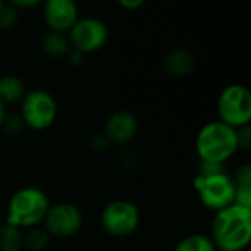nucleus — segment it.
Instances as JSON below:
<instances>
[{
    "label": "nucleus",
    "mask_w": 251,
    "mask_h": 251,
    "mask_svg": "<svg viewBox=\"0 0 251 251\" xmlns=\"http://www.w3.org/2000/svg\"><path fill=\"white\" fill-rule=\"evenodd\" d=\"M19 18V12L10 4V3H3L0 7V29L6 31L10 29L16 25Z\"/></svg>",
    "instance_id": "obj_18"
},
{
    "label": "nucleus",
    "mask_w": 251,
    "mask_h": 251,
    "mask_svg": "<svg viewBox=\"0 0 251 251\" xmlns=\"http://www.w3.org/2000/svg\"><path fill=\"white\" fill-rule=\"evenodd\" d=\"M68 40L74 50L88 54L100 50L109 40L107 25L99 18H78L68 31Z\"/></svg>",
    "instance_id": "obj_8"
},
{
    "label": "nucleus",
    "mask_w": 251,
    "mask_h": 251,
    "mask_svg": "<svg viewBox=\"0 0 251 251\" xmlns=\"http://www.w3.org/2000/svg\"><path fill=\"white\" fill-rule=\"evenodd\" d=\"M49 207V197L41 188H19L9 199L6 224L19 229H31L43 224Z\"/></svg>",
    "instance_id": "obj_3"
},
{
    "label": "nucleus",
    "mask_w": 251,
    "mask_h": 251,
    "mask_svg": "<svg viewBox=\"0 0 251 251\" xmlns=\"http://www.w3.org/2000/svg\"><path fill=\"white\" fill-rule=\"evenodd\" d=\"M109 144H110V141L107 140V137H106L104 134H99V135H96V137L91 140L93 149H94V150H99V151L106 150Z\"/></svg>",
    "instance_id": "obj_23"
},
{
    "label": "nucleus",
    "mask_w": 251,
    "mask_h": 251,
    "mask_svg": "<svg viewBox=\"0 0 251 251\" xmlns=\"http://www.w3.org/2000/svg\"><path fill=\"white\" fill-rule=\"evenodd\" d=\"M138 132V121L135 115L129 110H116L113 112L104 125V135L113 144H128L131 143Z\"/></svg>",
    "instance_id": "obj_11"
},
{
    "label": "nucleus",
    "mask_w": 251,
    "mask_h": 251,
    "mask_svg": "<svg viewBox=\"0 0 251 251\" xmlns=\"http://www.w3.org/2000/svg\"><path fill=\"white\" fill-rule=\"evenodd\" d=\"M66 62L71 65V66H78V65H81L82 62H84V54L82 53H79V51H76V50H71L68 54H66Z\"/></svg>",
    "instance_id": "obj_24"
},
{
    "label": "nucleus",
    "mask_w": 251,
    "mask_h": 251,
    "mask_svg": "<svg viewBox=\"0 0 251 251\" xmlns=\"http://www.w3.org/2000/svg\"><path fill=\"white\" fill-rule=\"evenodd\" d=\"M235 188H251V166L249 163L243 165L237 169L235 175L232 176Z\"/></svg>",
    "instance_id": "obj_20"
},
{
    "label": "nucleus",
    "mask_w": 251,
    "mask_h": 251,
    "mask_svg": "<svg viewBox=\"0 0 251 251\" xmlns=\"http://www.w3.org/2000/svg\"><path fill=\"white\" fill-rule=\"evenodd\" d=\"M210 240L219 251H244L251 241V209L232 204L215 213Z\"/></svg>",
    "instance_id": "obj_1"
},
{
    "label": "nucleus",
    "mask_w": 251,
    "mask_h": 251,
    "mask_svg": "<svg viewBox=\"0 0 251 251\" xmlns=\"http://www.w3.org/2000/svg\"><path fill=\"white\" fill-rule=\"evenodd\" d=\"M237 129L221 121L203 125L196 135V153L200 162L224 165L238 151Z\"/></svg>",
    "instance_id": "obj_2"
},
{
    "label": "nucleus",
    "mask_w": 251,
    "mask_h": 251,
    "mask_svg": "<svg viewBox=\"0 0 251 251\" xmlns=\"http://www.w3.org/2000/svg\"><path fill=\"white\" fill-rule=\"evenodd\" d=\"M237 137H238V149L240 150H250L251 147V128L250 125L237 129Z\"/></svg>",
    "instance_id": "obj_21"
},
{
    "label": "nucleus",
    "mask_w": 251,
    "mask_h": 251,
    "mask_svg": "<svg viewBox=\"0 0 251 251\" xmlns=\"http://www.w3.org/2000/svg\"><path fill=\"white\" fill-rule=\"evenodd\" d=\"M3 3H4V1H1V0H0V7L3 6Z\"/></svg>",
    "instance_id": "obj_27"
},
{
    "label": "nucleus",
    "mask_w": 251,
    "mask_h": 251,
    "mask_svg": "<svg viewBox=\"0 0 251 251\" xmlns=\"http://www.w3.org/2000/svg\"><path fill=\"white\" fill-rule=\"evenodd\" d=\"M41 51L50 59H63L71 51L69 40L65 34L49 31L40 43Z\"/></svg>",
    "instance_id": "obj_13"
},
{
    "label": "nucleus",
    "mask_w": 251,
    "mask_h": 251,
    "mask_svg": "<svg viewBox=\"0 0 251 251\" xmlns=\"http://www.w3.org/2000/svg\"><path fill=\"white\" fill-rule=\"evenodd\" d=\"M140 210L128 200L110 201L101 212L100 222L103 231L115 238H126L140 226Z\"/></svg>",
    "instance_id": "obj_7"
},
{
    "label": "nucleus",
    "mask_w": 251,
    "mask_h": 251,
    "mask_svg": "<svg viewBox=\"0 0 251 251\" xmlns=\"http://www.w3.org/2000/svg\"><path fill=\"white\" fill-rule=\"evenodd\" d=\"M0 128H3V131L7 132L9 135H18L24 131L25 125L19 115H7Z\"/></svg>",
    "instance_id": "obj_19"
},
{
    "label": "nucleus",
    "mask_w": 251,
    "mask_h": 251,
    "mask_svg": "<svg viewBox=\"0 0 251 251\" xmlns=\"http://www.w3.org/2000/svg\"><path fill=\"white\" fill-rule=\"evenodd\" d=\"M82 224V212L71 203L50 206L43 219V228L51 238H71L81 231Z\"/></svg>",
    "instance_id": "obj_9"
},
{
    "label": "nucleus",
    "mask_w": 251,
    "mask_h": 251,
    "mask_svg": "<svg viewBox=\"0 0 251 251\" xmlns=\"http://www.w3.org/2000/svg\"><path fill=\"white\" fill-rule=\"evenodd\" d=\"M56 99L46 90L34 88L25 93L21 100L19 116L25 125L32 131H46L57 119Z\"/></svg>",
    "instance_id": "obj_5"
},
{
    "label": "nucleus",
    "mask_w": 251,
    "mask_h": 251,
    "mask_svg": "<svg viewBox=\"0 0 251 251\" xmlns=\"http://www.w3.org/2000/svg\"><path fill=\"white\" fill-rule=\"evenodd\" d=\"M218 121L225 125L240 129L250 125L251 121V93L243 84L226 85L216 101Z\"/></svg>",
    "instance_id": "obj_4"
},
{
    "label": "nucleus",
    "mask_w": 251,
    "mask_h": 251,
    "mask_svg": "<svg viewBox=\"0 0 251 251\" xmlns=\"http://www.w3.org/2000/svg\"><path fill=\"white\" fill-rule=\"evenodd\" d=\"M174 251H218L213 246L210 237L203 234H191L184 237L176 246Z\"/></svg>",
    "instance_id": "obj_16"
},
{
    "label": "nucleus",
    "mask_w": 251,
    "mask_h": 251,
    "mask_svg": "<svg viewBox=\"0 0 251 251\" xmlns=\"http://www.w3.org/2000/svg\"><path fill=\"white\" fill-rule=\"evenodd\" d=\"M24 249V232L12 225L0 226V251H21Z\"/></svg>",
    "instance_id": "obj_15"
},
{
    "label": "nucleus",
    "mask_w": 251,
    "mask_h": 251,
    "mask_svg": "<svg viewBox=\"0 0 251 251\" xmlns=\"http://www.w3.org/2000/svg\"><path fill=\"white\" fill-rule=\"evenodd\" d=\"M18 12L19 10H24V9H34L37 7L38 4H41L40 0H12L9 1Z\"/></svg>",
    "instance_id": "obj_22"
},
{
    "label": "nucleus",
    "mask_w": 251,
    "mask_h": 251,
    "mask_svg": "<svg viewBox=\"0 0 251 251\" xmlns=\"http://www.w3.org/2000/svg\"><path fill=\"white\" fill-rule=\"evenodd\" d=\"M7 116V112H6V106L0 101V126H1V124H3V121H4V118Z\"/></svg>",
    "instance_id": "obj_26"
},
{
    "label": "nucleus",
    "mask_w": 251,
    "mask_h": 251,
    "mask_svg": "<svg viewBox=\"0 0 251 251\" xmlns=\"http://www.w3.org/2000/svg\"><path fill=\"white\" fill-rule=\"evenodd\" d=\"M50 240L51 237L49 235V232L38 225L28 229V232L24 234V247L31 251H41L49 246Z\"/></svg>",
    "instance_id": "obj_17"
},
{
    "label": "nucleus",
    "mask_w": 251,
    "mask_h": 251,
    "mask_svg": "<svg viewBox=\"0 0 251 251\" xmlns=\"http://www.w3.org/2000/svg\"><path fill=\"white\" fill-rule=\"evenodd\" d=\"M193 185L201 204L215 213L234 204L235 185L232 176H229L226 172H221L212 176L197 175L193 179Z\"/></svg>",
    "instance_id": "obj_6"
},
{
    "label": "nucleus",
    "mask_w": 251,
    "mask_h": 251,
    "mask_svg": "<svg viewBox=\"0 0 251 251\" xmlns=\"http://www.w3.org/2000/svg\"><path fill=\"white\" fill-rule=\"evenodd\" d=\"M196 68V56L187 49H174L163 59V69L174 78H184Z\"/></svg>",
    "instance_id": "obj_12"
},
{
    "label": "nucleus",
    "mask_w": 251,
    "mask_h": 251,
    "mask_svg": "<svg viewBox=\"0 0 251 251\" xmlns=\"http://www.w3.org/2000/svg\"><path fill=\"white\" fill-rule=\"evenodd\" d=\"M78 18V6L72 0H47L43 4V19L51 32H68Z\"/></svg>",
    "instance_id": "obj_10"
},
{
    "label": "nucleus",
    "mask_w": 251,
    "mask_h": 251,
    "mask_svg": "<svg viewBox=\"0 0 251 251\" xmlns=\"http://www.w3.org/2000/svg\"><path fill=\"white\" fill-rule=\"evenodd\" d=\"M26 90L18 76L6 75L0 78V101L6 106L7 103H16L21 101L25 96Z\"/></svg>",
    "instance_id": "obj_14"
},
{
    "label": "nucleus",
    "mask_w": 251,
    "mask_h": 251,
    "mask_svg": "<svg viewBox=\"0 0 251 251\" xmlns=\"http://www.w3.org/2000/svg\"><path fill=\"white\" fill-rule=\"evenodd\" d=\"M118 4L126 10H138L140 7L144 6V1L143 0H119Z\"/></svg>",
    "instance_id": "obj_25"
}]
</instances>
